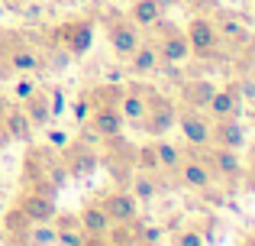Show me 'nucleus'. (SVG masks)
<instances>
[{
	"label": "nucleus",
	"mask_w": 255,
	"mask_h": 246,
	"mask_svg": "<svg viewBox=\"0 0 255 246\" xmlns=\"http://www.w3.org/2000/svg\"><path fill=\"white\" fill-rule=\"evenodd\" d=\"M207 165H210L213 175L226 178V182H236L243 175V159H239L236 149H226V146H213L210 156H207Z\"/></svg>",
	"instance_id": "13"
},
{
	"label": "nucleus",
	"mask_w": 255,
	"mask_h": 246,
	"mask_svg": "<svg viewBox=\"0 0 255 246\" xmlns=\"http://www.w3.org/2000/svg\"><path fill=\"white\" fill-rule=\"evenodd\" d=\"M207 117L210 120H226V117H239L243 110V101H239V88L236 84H223V88L213 91L210 104H207Z\"/></svg>",
	"instance_id": "11"
},
{
	"label": "nucleus",
	"mask_w": 255,
	"mask_h": 246,
	"mask_svg": "<svg viewBox=\"0 0 255 246\" xmlns=\"http://www.w3.org/2000/svg\"><path fill=\"white\" fill-rule=\"evenodd\" d=\"M55 224H29V227H26V237L23 240L29 243V246H55Z\"/></svg>",
	"instance_id": "26"
},
{
	"label": "nucleus",
	"mask_w": 255,
	"mask_h": 246,
	"mask_svg": "<svg viewBox=\"0 0 255 246\" xmlns=\"http://www.w3.org/2000/svg\"><path fill=\"white\" fill-rule=\"evenodd\" d=\"M3 130H6V136L16 139V143H32V130H36V126H32L29 117L16 107V110H6L3 114Z\"/></svg>",
	"instance_id": "23"
},
{
	"label": "nucleus",
	"mask_w": 255,
	"mask_h": 246,
	"mask_svg": "<svg viewBox=\"0 0 255 246\" xmlns=\"http://www.w3.org/2000/svg\"><path fill=\"white\" fill-rule=\"evenodd\" d=\"M84 246H110V237H107V234H87Z\"/></svg>",
	"instance_id": "32"
},
{
	"label": "nucleus",
	"mask_w": 255,
	"mask_h": 246,
	"mask_svg": "<svg viewBox=\"0 0 255 246\" xmlns=\"http://www.w3.org/2000/svg\"><path fill=\"white\" fill-rule=\"evenodd\" d=\"M71 143V136H68V133H65V130H52V126H49V130H45V146H49V149H65V146H68Z\"/></svg>",
	"instance_id": "30"
},
{
	"label": "nucleus",
	"mask_w": 255,
	"mask_h": 246,
	"mask_svg": "<svg viewBox=\"0 0 255 246\" xmlns=\"http://www.w3.org/2000/svg\"><path fill=\"white\" fill-rule=\"evenodd\" d=\"M213 91H217V84H213V81H207V78H191V81H184V84H181L178 97H181V104H184V107L204 110L207 104H210Z\"/></svg>",
	"instance_id": "15"
},
{
	"label": "nucleus",
	"mask_w": 255,
	"mask_h": 246,
	"mask_svg": "<svg viewBox=\"0 0 255 246\" xmlns=\"http://www.w3.org/2000/svg\"><path fill=\"white\" fill-rule=\"evenodd\" d=\"M107 39H110L113 52H117L120 58H129L132 52H136V45L142 42V36H139V26L132 23L129 16H123V13H113V16H107Z\"/></svg>",
	"instance_id": "3"
},
{
	"label": "nucleus",
	"mask_w": 255,
	"mask_h": 246,
	"mask_svg": "<svg viewBox=\"0 0 255 246\" xmlns=\"http://www.w3.org/2000/svg\"><path fill=\"white\" fill-rule=\"evenodd\" d=\"M16 208L26 214V221H29V224H49L52 217L58 214L55 195H45V191H29V195H23Z\"/></svg>",
	"instance_id": "9"
},
{
	"label": "nucleus",
	"mask_w": 255,
	"mask_h": 246,
	"mask_svg": "<svg viewBox=\"0 0 255 246\" xmlns=\"http://www.w3.org/2000/svg\"><path fill=\"white\" fill-rule=\"evenodd\" d=\"M68 178L65 162L55 156V149H32L26 159V182L32 185V191H45V195H55L58 185Z\"/></svg>",
	"instance_id": "1"
},
{
	"label": "nucleus",
	"mask_w": 255,
	"mask_h": 246,
	"mask_svg": "<svg viewBox=\"0 0 255 246\" xmlns=\"http://www.w3.org/2000/svg\"><path fill=\"white\" fill-rule=\"evenodd\" d=\"M145 101H149V94H145L139 84H132L129 91H120V101H117V110H120V117H123L126 123H136L145 117Z\"/></svg>",
	"instance_id": "16"
},
{
	"label": "nucleus",
	"mask_w": 255,
	"mask_h": 246,
	"mask_svg": "<svg viewBox=\"0 0 255 246\" xmlns=\"http://www.w3.org/2000/svg\"><path fill=\"white\" fill-rule=\"evenodd\" d=\"M129 195L136 201H152L158 195V182L152 178V172H139V175L129 178Z\"/></svg>",
	"instance_id": "24"
},
{
	"label": "nucleus",
	"mask_w": 255,
	"mask_h": 246,
	"mask_svg": "<svg viewBox=\"0 0 255 246\" xmlns=\"http://www.w3.org/2000/svg\"><path fill=\"white\" fill-rule=\"evenodd\" d=\"M78 224H81L84 234H110L113 230V221L107 217L104 204H87L81 214H78Z\"/></svg>",
	"instance_id": "22"
},
{
	"label": "nucleus",
	"mask_w": 255,
	"mask_h": 246,
	"mask_svg": "<svg viewBox=\"0 0 255 246\" xmlns=\"http://www.w3.org/2000/svg\"><path fill=\"white\" fill-rule=\"evenodd\" d=\"M174 123H178V130H181V136L187 139L191 146H210V120H207L200 110H194V107H184L178 117H174Z\"/></svg>",
	"instance_id": "8"
},
{
	"label": "nucleus",
	"mask_w": 255,
	"mask_h": 246,
	"mask_svg": "<svg viewBox=\"0 0 255 246\" xmlns=\"http://www.w3.org/2000/svg\"><path fill=\"white\" fill-rule=\"evenodd\" d=\"M178 175H181V182H184L187 188H194V191H207V188L213 185V172H210V165L200 162V159H181Z\"/></svg>",
	"instance_id": "17"
},
{
	"label": "nucleus",
	"mask_w": 255,
	"mask_h": 246,
	"mask_svg": "<svg viewBox=\"0 0 255 246\" xmlns=\"http://www.w3.org/2000/svg\"><path fill=\"white\" fill-rule=\"evenodd\" d=\"M187 3H194V0H187Z\"/></svg>",
	"instance_id": "37"
},
{
	"label": "nucleus",
	"mask_w": 255,
	"mask_h": 246,
	"mask_svg": "<svg viewBox=\"0 0 255 246\" xmlns=\"http://www.w3.org/2000/svg\"><path fill=\"white\" fill-rule=\"evenodd\" d=\"M104 211L107 217H110L113 224H126V227H132L139 217V201L129 195V191H110L104 201Z\"/></svg>",
	"instance_id": "12"
},
{
	"label": "nucleus",
	"mask_w": 255,
	"mask_h": 246,
	"mask_svg": "<svg viewBox=\"0 0 255 246\" xmlns=\"http://www.w3.org/2000/svg\"><path fill=\"white\" fill-rule=\"evenodd\" d=\"M239 88V94H249V97H255V81H246V84H236Z\"/></svg>",
	"instance_id": "34"
},
{
	"label": "nucleus",
	"mask_w": 255,
	"mask_h": 246,
	"mask_svg": "<svg viewBox=\"0 0 255 246\" xmlns=\"http://www.w3.org/2000/svg\"><path fill=\"white\" fill-rule=\"evenodd\" d=\"M0 71H3V68H0Z\"/></svg>",
	"instance_id": "38"
},
{
	"label": "nucleus",
	"mask_w": 255,
	"mask_h": 246,
	"mask_svg": "<svg viewBox=\"0 0 255 246\" xmlns=\"http://www.w3.org/2000/svg\"><path fill=\"white\" fill-rule=\"evenodd\" d=\"M62 162H65V172L68 178H87L100 169V156L91 149L87 139H71L68 146L62 149Z\"/></svg>",
	"instance_id": "4"
},
{
	"label": "nucleus",
	"mask_w": 255,
	"mask_h": 246,
	"mask_svg": "<svg viewBox=\"0 0 255 246\" xmlns=\"http://www.w3.org/2000/svg\"><path fill=\"white\" fill-rule=\"evenodd\" d=\"M239 246H255V237H246V240L239 243Z\"/></svg>",
	"instance_id": "35"
},
{
	"label": "nucleus",
	"mask_w": 255,
	"mask_h": 246,
	"mask_svg": "<svg viewBox=\"0 0 255 246\" xmlns=\"http://www.w3.org/2000/svg\"><path fill=\"white\" fill-rule=\"evenodd\" d=\"M129 19L136 26H142V29H152L158 19H165V10H162V3H158V0H132Z\"/></svg>",
	"instance_id": "21"
},
{
	"label": "nucleus",
	"mask_w": 255,
	"mask_h": 246,
	"mask_svg": "<svg viewBox=\"0 0 255 246\" xmlns=\"http://www.w3.org/2000/svg\"><path fill=\"white\" fill-rule=\"evenodd\" d=\"M174 104L168 101V97L155 94V91H149V101H145V117L139 120V126H142L149 136H165V133L174 126Z\"/></svg>",
	"instance_id": "5"
},
{
	"label": "nucleus",
	"mask_w": 255,
	"mask_h": 246,
	"mask_svg": "<svg viewBox=\"0 0 255 246\" xmlns=\"http://www.w3.org/2000/svg\"><path fill=\"white\" fill-rule=\"evenodd\" d=\"M75 110H78V114H75L78 120H87V117H91V110H94V107H91V101H87V97H81V101L75 104Z\"/></svg>",
	"instance_id": "33"
},
{
	"label": "nucleus",
	"mask_w": 255,
	"mask_h": 246,
	"mask_svg": "<svg viewBox=\"0 0 255 246\" xmlns=\"http://www.w3.org/2000/svg\"><path fill=\"white\" fill-rule=\"evenodd\" d=\"M36 91H39V88H36V81H29V78H23V81L13 84V97H16V101H29Z\"/></svg>",
	"instance_id": "31"
},
{
	"label": "nucleus",
	"mask_w": 255,
	"mask_h": 246,
	"mask_svg": "<svg viewBox=\"0 0 255 246\" xmlns=\"http://www.w3.org/2000/svg\"><path fill=\"white\" fill-rule=\"evenodd\" d=\"M152 29H158V58H162L165 65H181L187 55H191V45H187V36L184 29H178V26H168L165 19H158Z\"/></svg>",
	"instance_id": "6"
},
{
	"label": "nucleus",
	"mask_w": 255,
	"mask_h": 246,
	"mask_svg": "<svg viewBox=\"0 0 255 246\" xmlns=\"http://www.w3.org/2000/svg\"><path fill=\"white\" fill-rule=\"evenodd\" d=\"M52 42L62 45L68 55H84L94 45V19H71L52 29Z\"/></svg>",
	"instance_id": "2"
},
{
	"label": "nucleus",
	"mask_w": 255,
	"mask_h": 246,
	"mask_svg": "<svg viewBox=\"0 0 255 246\" xmlns=\"http://www.w3.org/2000/svg\"><path fill=\"white\" fill-rule=\"evenodd\" d=\"M23 114L29 117L32 126H49L52 120V101H49V91H36V94L29 97V101H23Z\"/></svg>",
	"instance_id": "20"
},
{
	"label": "nucleus",
	"mask_w": 255,
	"mask_h": 246,
	"mask_svg": "<svg viewBox=\"0 0 255 246\" xmlns=\"http://www.w3.org/2000/svg\"><path fill=\"white\" fill-rule=\"evenodd\" d=\"M171 246H207V240L200 230H181V234H174Z\"/></svg>",
	"instance_id": "29"
},
{
	"label": "nucleus",
	"mask_w": 255,
	"mask_h": 246,
	"mask_svg": "<svg viewBox=\"0 0 255 246\" xmlns=\"http://www.w3.org/2000/svg\"><path fill=\"white\" fill-rule=\"evenodd\" d=\"M3 58H6V68L16 71V75H29V71L42 68V55H39L32 45H26V42H19L16 49H10Z\"/></svg>",
	"instance_id": "18"
},
{
	"label": "nucleus",
	"mask_w": 255,
	"mask_h": 246,
	"mask_svg": "<svg viewBox=\"0 0 255 246\" xmlns=\"http://www.w3.org/2000/svg\"><path fill=\"white\" fill-rule=\"evenodd\" d=\"M158 65H162V58H158L155 42H139L136 52L129 55V71L132 75H152V71H158Z\"/></svg>",
	"instance_id": "19"
},
{
	"label": "nucleus",
	"mask_w": 255,
	"mask_h": 246,
	"mask_svg": "<svg viewBox=\"0 0 255 246\" xmlns=\"http://www.w3.org/2000/svg\"><path fill=\"white\" fill-rule=\"evenodd\" d=\"M217 32L226 36L230 42H249V29H246L239 19H233V16H223V23L217 26Z\"/></svg>",
	"instance_id": "27"
},
{
	"label": "nucleus",
	"mask_w": 255,
	"mask_h": 246,
	"mask_svg": "<svg viewBox=\"0 0 255 246\" xmlns=\"http://www.w3.org/2000/svg\"><path fill=\"white\" fill-rule=\"evenodd\" d=\"M158 3H162V10H168V6H171V0H158Z\"/></svg>",
	"instance_id": "36"
},
{
	"label": "nucleus",
	"mask_w": 255,
	"mask_h": 246,
	"mask_svg": "<svg viewBox=\"0 0 255 246\" xmlns=\"http://www.w3.org/2000/svg\"><path fill=\"white\" fill-rule=\"evenodd\" d=\"M152 146H155V156H158V169L178 172V165H181V149H178V146L168 143V139H162V136H158Z\"/></svg>",
	"instance_id": "25"
},
{
	"label": "nucleus",
	"mask_w": 255,
	"mask_h": 246,
	"mask_svg": "<svg viewBox=\"0 0 255 246\" xmlns=\"http://www.w3.org/2000/svg\"><path fill=\"white\" fill-rule=\"evenodd\" d=\"M136 169L139 172H162L158 169V156H155V146H142V149H136Z\"/></svg>",
	"instance_id": "28"
},
{
	"label": "nucleus",
	"mask_w": 255,
	"mask_h": 246,
	"mask_svg": "<svg viewBox=\"0 0 255 246\" xmlns=\"http://www.w3.org/2000/svg\"><path fill=\"white\" fill-rule=\"evenodd\" d=\"M126 120L120 117L117 104H94L91 110V133H97V136L104 139H117L120 133H123Z\"/></svg>",
	"instance_id": "10"
},
{
	"label": "nucleus",
	"mask_w": 255,
	"mask_h": 246,
	"mask_svg": "<svg viewBox=\"0 0 255 246\" xmlns=\"http://www.w3.org/2000/svg\"><path fill=\"white\" fill-rule=\"evenodd\" d=\"M184 36H187V45H191V55H200V58L213 55V52H217V45H220L217 23H213V19H207V16H194L191 23H187Z\"/></svg>",
	"instance_id": "7"
},
{
	"label": "nucleus",
	"mask_w": 255,
	"mask_h": 246,
	"mask_svg": "<svg viewBox=\"0 0 255 246\" xmlns=\"http://www.w3.org/2000/svg\"><path fill=\"white\" fill-rule=\"evenodd\" d=\"M217 139V146H226V149H243L246 146V130L239 123V117H226V120H213L210 126V143Z\"/></svg>",
	"instance_id": "14"
}]
</instances>
